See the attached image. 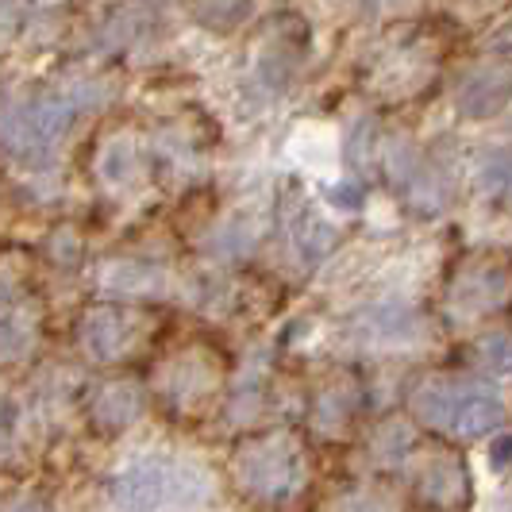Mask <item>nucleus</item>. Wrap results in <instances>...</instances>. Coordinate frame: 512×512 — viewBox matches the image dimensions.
Masks as SVG:
<instances>
[{"mask_svg": "<svg viewBox=\"0 0 512 512\" xmlns=\"http://www.w3.org/2000/svg\"><path fill=\"white\" fill-rule=\"evenodd\" d=\"M409 409L420 424L447 432L451 439H482L501 428L505 405L486 385H455L447 378H428L412 389Z\"/></svg>", "mask_w": 512, "mask_h": 512, "instance_id": "nucleus-1", "label": "nucleus"}, {"mask_svg": "<svg viewBox=\"0 0 512 512\" xmlns=\"http://www.w3.org/2000/svg\"><path fill=\"white\" fill-rule=\"evenodd\" d=\"M93 104L89 89L81 93H43L31 101H12L0 112V143L20 162H43L74 128L77 112Z\"/></svg>", "mask_w": 512, "mask_h": 512, "instance_id": "nucleus-2", "label": "nucleus"}, {"mask_svg": "<svg viewBox=\"0 0 512 512\" xmlns=\"http://www.w3.org/2000/svg\"><path fill=\"white\" fill-rule=\"evenodd\" d=\"M235 474L239 486L266 501H282L289 493H297L305 482V455L297 447V439L289 436H266L247 443L235 455Z\"/></svg>", "mask_w": 512, "mask_h": 512, "instance_id": "nucleus-3", "label": "nucleus"}, {"mask_svg": "<svg viewBox=\"0 0 512 512\" xmlns=\"http://www.w3.org/2000/svg\"><path fill=\"white\" fill-rule=\"evenodd\" d=\"M174 478L178 470H170L162 459H135L112 478V501L124 512H154L178 497Z\"/></svg>", "mask_w": 512, "mask_h": 512, "instance_id": "nucleus-4", "label": "nucleus"}, {"mask_svg": "<svg viewBox=\"0 0 512 512\" xmlns=\"http://www.w3.org/2000/svg\"><path fill=\"white\" fill-rule=\"evenodd\" d=\"M77 339L85 347V355L93 362H116L124 359L135 339H139V316H131L120 305H97L81 316Z\"/></svg>", "mask_w": 512, "mask_h": 512, "instance_id": "nucleus-5", "label": "nucleus"}, {"mask_svg": "<svg viewBox=\"0 0 512 512\" xmlns=\"http://www.w3.org/2000/svg\"><path fill=\"white\" fill-rule=\"evenodd\" d=\"M512 101V70L505 66H478L459 81L455 104L466 120H493Z\"/></svg>", "mask_w": 512, "mask_h": 512, "instance_id": "nucleus-6", "label": "nucleus"}, {"mask_svg": "<svg viewBox=\"0 0 512 512\" xmlns=\"http://www.w3.org/2000/svg\"><path fill=\"white\" fill-rule=\"evenodd\" d=\"M416 497L432 509H462L470 501L466 466L459 459H432L416 482Z\"/></svg>", "mask_w": 512, "mask_h": 512, "instance_id": "nucleus-7", "label": "nucleus"}, {"mask_svg": "<svg viewBox=\"0 0 512 512\" xmlns=\"http://www.w3.org/2000/svg\"><path fill=\"white\" fill-rule=\"evenodd\" d=\"M143 409H147V397L135 382H104L93 397L89 416L101 432H124L143 416Z\"/></svg>", "mask_w": 512, "mask_h": 512, "instance_id": "nucleus-8", "label": "nucleus"}, {"mask_svg": "<svg viewBox=\"0 0 512 512\" xmlns=\"http://www.w3.org/2000/svg\"><path fill=\"white\" fill-rule=\"evenodd\" d=\"M31 343H35V312L12 285L0 282V359L24 355Z\"/></svg>", "mask_w": 512, "mask_h": 512, "instance_id": "nucleus-9", "label": "nucleus"}, {"mask_svg": "<svg viewBox=\"0 0 512 512\" xmlns=\"http://www.w3.org/2000/svg\"><path fill=\"white\" fill-rule=\"evenodd\" d=\"M289 235H293V247L301 251L305 262H320V258H328L335 251V243H339V231H335L332 220H324L316 208L301 205L293 212V220H289Z\"/></svg>", "mask_w": 512, "mask_h": 512, "instance_id": "nucleus-10", "label": "nucleus"}, {"mask_svg": "<svg viewBox=\"0 0 512 512\" xmlns=\"http://www.w3.org/2000/svg\"><path fill=\"white\" fill-rule=\"evenodd\" d=\"M455 297L466 301L474 312L505 305L509 301V274H501V270H478V274H470V282L455 289Z\"/></svg>", "mask_w": 512, "mask_h": 512, "instance_id": "nucleus-11", "label": "nucleus"}, {"mask_svg": "<svg viewBox=\"0 0 512 512\" xmlns=\"http://www.w3.org/2000/svg\"><path fill=\"white\" fill-rule=\"evenodd\" d=\"M162 282L158 278V270L151 266H139V262H112L108 270H104V285L108 289H139V293H154V285Z\"/></svg>", "mask_w": 512, "mask_h": 512, "instance_id": "nucleus-12", "label": "nucleus"}, {"mask_svg": "<svg viewBox=\"0 0 512 512\" xmlns=\"http://www.w3.org/2000/svg\"><path fill=\"white\" fill-rule=\"evenodd\" d=\"M197 16L208 27H235L251 16V0H197Z\"/></svg>", "mask_w": 512, "mask_h": 512, "instance_id": "nucleus-13", "label": "nucleus"}, {"mask_svg": "<svg viewBox=\"0 0 512 512\" xmlns=\"http://www.w3.org/2000/svg\"><path fill=\"white\" fill-rule=\"evenodd\" d=\"M478 181L489 197H512V154H493L482 162Z\"/></svg>", "mask_w": 512, "mask_h": 512, "instance_id": "nucleus-14", "label": "nucleus"}, {"mask_svg": "<svg viewBox=\"0 0 512 512\" xmlns=\"http://www.w3.org/2000/svg\"><path fill=\"white\" fill-rule=\"evenodd\" d=\"M131 166H135V151H131L128 139H112L108 143V151L101 154V174L112 185H120V181L131 174Z\"/></svg>", "mask_w": 512, "mask_h": 512, "instance_id": "nucleus-15", "label": "nucleus"}, {"mask_svg": "<svg viewBox=\"0 0 512 512\" xmlns=\"http://www.w3.org/2000/svg\"><path fill=\"white\" fill-rule=\"evenodd\" d=\"M482 355H486L493 374L512 378V335H493V339H486L482 343Z\"/></svg>", "mask_w": 512, "mask_h": 512, "instance_id": "nucleus-16", "label": "nucleus"}, {"mask_svg": "<svg viewBox=\"0 0 512 512\" xmlns=\"http://www.w3.org/2000/svg\"><path fill=\"white\" fill-rule=\"evenodd\" d=\"M489 54H497L501 62H512V16L505 20V24L493 27V35H489Z\"/></svg>", "mask_w": 512, "mask_h": 512, "instance_id": "nucleus-17", "label": "nucleus"}, {"mask_svg": "<svg viewBox=\"0 0 512 512\" xmlns=\"http://www.w3.org/2000/svg\"><path fill=\"white\" fill-rule=\"evenodd\" d=\"M339 512H393V505L382 501V497H374V493H359V497H347L339 505Z\"/></svg>", "mask_w": 512, "mask_h": 512, "instance_id": "nucleus-18", "label": "nucleus"}, {"mask_svg": "<svg viewBox=\"0 0 512 512\" xmlns=\"http://www.w3.org/2000/svg\"><path fill=\"white\" fill-rule=\"evenodd\" d=\"M332 201L347 208H359L362 205V189L359 185H351V181H343V189H332Z\"/></svg>", "mask_w": 512, "mask_h": 512, "instance_id": "nucleus-19", "label": "nucleus"}, {"mask_svg": "<svg viewBox=\"0 0 512 512\" xmlns=\"http://www.w3.org/2000/svg\"><path fill=\"white\" fill-rule=\"evenodd\" d=\"M0 512H47V501L43 497H16L12 505H4Z\"/></svg>", "mask_w": 512, "mask_h": 512, "instance_id": "nucleus-20", "label": "nucleus"}, {"mask_svg": "<svg viewBox=\"0 0 512 512\" xmlns=\"http://www.w3.org/2000/svg\"><path fill=\"white\" fill-rule=\"evenodd\" d=\"M489 462H493V466H501V462H512V436L497 439V447H493Z\"/></svg>", "mask_w": 512, "mask_h": 512, "instance_id": "nucleus-21", "label": "nucleus"}]
</instances>
